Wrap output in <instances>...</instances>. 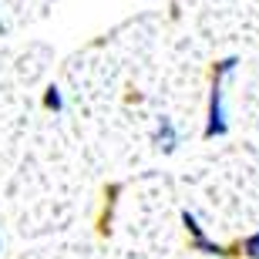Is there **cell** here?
<instances>
[{
    "label": "cell",
    "mask_w": 259,
    "mask_h": 259,
    "mask_svg": "<svg viewBox=\"0 0 259 259\" xmlns=\"http://www.w3.org/2000/svg\"><path fill=\"white\" fill-rule=\"evenodd\" d=\"M182 226H185V232H189L192 239H199V236H205V229H202V226H199V219H195V215H192V212H189V209L182 212Z\"/></svg>",
    "instance_id": "cell-6"
},
{
    "label": "cell",
    "mask_w": 259,
    "mask_h": 259,
    "mask_svg": "<svg viewBox=\"0 0 259 259\" xmlns=\"http://www.w3.org/2000/svg\"><path fill=\"white\" fill-rule=\"evenodd\" d=\"M242 256L246 259H259V232H252V236L242 239Z\"/></svg>",
    "instance_id": "cell-7"
},
{
    "label": "cell",
    "mask_w": 259,
    "mask_h": 259,
    "mask_svg": "<svg viewBox=\"0 0 259 259\" xmlns=\"http://www.w3.org/2000/svg\"><path fill=\"white\" fill-rule=\"evenodd\" d=\"M0 249H4V236H0Z\"/></svg>",
    "instance_id": "cell-9"
},
{
    "label": "cell",
    "mask_w": 259,
    "mask_h": 259,
    "mask_svg": "<svg viewBox=\"0 0 259 259\" xmlns=\"http://www.w3.org/2000/svg\"><path fill=\"white\" fill-rule=\"evenodd\" d=\"M4 30H7V24H4V17H0V34H4Z\"/></svg>",
    "instance_id": "cell-8"
},
{
    "label": "cell",
    "mask_w": 259,
    "mask_h": 259,
    "mask_svg": "<svg viewBox=\"0 0 259 259\" xmlns=\"http://www.w3.org/2000/svg\"><path fill=\"white\" fill-rule=\"evenodd\" d=\"M222 77L212 74V88H209V111H205V128H202V138L212 142V138H226L229 135V111H226V91H222Z\"/></svg>",
    "instance_id": "cell-1"
},
{
    "label": "cell",
    "mask_w": 259,
    "mask_h": 259,
    "mask_svg": "<svg viewBox=\"0 0 259 259\" xmlns=\"http://www.w3.org/2000/svg\"><path fill=\"white\" fill-rule=\"evenodd\" d=\"M152 145L158 148L162 155H172V152H179V145H182V135H179V128H175V121L172 118H158L155 121V132H152Z\"/></svg>",
    "instance_id": "cell-2"
},
{
    "label": "cell",
    "mask_w": 259,
    "mask_h": 259,
    "mask_svg": "<svg viewBox=\"0 0 259 259\" xmlns=\"http://www.w3.org/2000/svg\"><path fill=\"white\" fill-rule=\"evenodd\" d=\"M192 249L202 252V256H232V249H226V246H219V242H212L209 236H199V239H192Z\"/></svg>",
    "instance_id": "cell-3"
},
{
    "label": "cell",
    "mask_w": 259,
    "mask_h": 259,
    "mask_svg": "<svg viewBox=\"0 0 259 259\" xmlns=\"http://www.w3.org/2000/svg\"><path fill=\"white\" fill-rule=\"evenodd\" d=\"M44 108H48V111H54V115H61V111H64V95H61V88H54L51 84L48 91H44Z\"/></svg>",
    "instance_id": "cell-5"
},
{
    "label": "cell",
    "mask_w": 259,
    "mask_h": 259,
    "mask_svg": "<svg viewBox=\"0 0 259 259\" xmlns=\"http://www.w3.org/2000/svg\"><path fill=\"white\" fill-rule=\"evenodd\" d=\"M236 67H239V58H236V54H229V58H222V61H215V64H212V74L222 77V81H229V77L236 74Z\"/></svg>",
    "instance_id": "cell-4"
}]
</instances>
